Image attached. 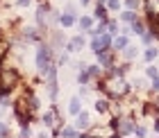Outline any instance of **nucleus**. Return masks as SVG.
<instances>
[{
  "label": "nucleus",
  "mask_w": 159,
  "mask_h": 138,
  "mask_svg": "<svg viewBox=\"0 0 159 138\" xmlns=\"http://www.w3.org/2000/svg\"><path fill=\"white\" fill-rule=\"evenodd\" d=\"M146 75H148V77H152V79H155V77H159V70H157L155 66H150V68L146 70Z\"/></svg>",
  "instance_id": "nucleus-17"
},
{
  "label": "nucleus",
  "mask_w": 159,
  "mask_h": 138,
  "mask_svg": "<svg viewBox=\"0 0 159 138\" xmlns=\"http://www.w3.org/2000/svg\"><path fill=\"white\" fill-rule=\"evenodd\" d=\"M107 27H109V34H116L118 32V25L114 23V20H107Z\"/></svg>",
  "instance_id": "nucleus-18"
},
{
  "label": "nucleus",
  "mask_w": 159,
  "mask_h": 138,
  "mask_svg": "<svg viewBox=\"0 0 159 138\" xmlns=\"http://www.w3.org/2000/svg\"><path fill=\"white\" fill-rule=\"evenodd\" d=\"M82 45H84V39H82V36H75V39H73V41L68 43V50H70V52H73V50L82 48Z\"/></svg>",
  "instance_id": "nucleus-7"
},
{
  "label": "nucleus",
  "mask_w": 159,
  "mask_h": 138,
  "mask_svg": "<svg viewBox=\"0 0 159 138\" xmlns=\"http://www.w3.org/2000/svg\"><path fill=\"white\" fill-rule=\"evenodd\" d=\"M37 68H39L41 75H48L50 68H52V50L48 45H41L37 50Z\"/></svg>",
  "instance_id": "nucleus-1"
},
{
  "label": "nucleus",
  "mask_w": 159,
  "mask_h": 138,
  "mask_svg": "<svg viewBox=\"0 0 159 138\" xmlns=\"http://www.w3.org/2000/svg\"><path fill=\"white\" fill-rule=\"evenodd\" d=\"M59 134H61V136H70V138H75V136H80V129L66 127V129H59Z\"/></svg>",
  "instance_id": "nucleus-10"
},
{
  "label": "nucleus",
  "mask_w": 159,
  "mask_h": 138,
  "mask_svg": "<svg viewBox=\"0 0 159 138\" xmlns=\"http://www.w3.org/2000/svg\"><path fill=\"white\" fill-rule=\"evenodd\" d=\"M86 70H89V75H91V77H100V66H89Z\"/></svg>",
  "instance_id": "nucleus-16"
},
{
  "label": "nucleus",
  "mask_w": 159,
  "mask_h": 138,
  "mask_svg": "<svg viewBox=\"0 0 159 138\" xmlns=\"http://www.w3.org/2000/svg\"><path fill=\"white\" fill-rule=\"evenodd\" d=\"M98 2H105V0H98Z\"/></svg>",
  "instance_id": "nucleus-28"
},
{
  "label": "nucleus",
  "mask_w": 159,
  "mask_h": 138,
  "mask_svg": "<svg viewBox=\"0 0 159 138\" xmlns=\"http://www.w3.org/2000/svg\"><path fill=\"white\" fill-rule=\"evenodd\" d=\"M132 30H134V34H143V23H141L139 18L132 20Z\"/></svg>",
  "instance_id": "nucleus-13"
},
{
  "label": "nucleus",
  "mask_w": 159,
  "mask_h": 138,
  "mask_svg": "<svg viewBox=\"0 0 159 138\" xmlns=\"http://www.w3.org/2000/svg\"><path fill=\"white\" fill-rule=\"evenodd\" d=\"M93 16L100 18V20H107V9H105L102 5H98V7H96V11H93Z\"/></svg>",
  "instance_id": "nucleus-9"
},
{
  "label": "nucleus",
  "mask_w": 159,
  "mask_h": 138,
  "mask_svg": "<svg viewBox=\"0 0 159 138\" xmlns=\"http://www.w3.org/2000/svg\"><path fill=\"white\" fill-rule=\"evenodd\" d=\"M125 5H127V9H136V7H139V0H125Z\"/></svg>",
  "instance_id": "nucleus-20"
},
{
  "label": "nucleus",
  "mask_w": 159,
  "mask_h": 138,
  "mask_svg": "<svg viewBox=\"0 0 159 138\" xmlns=\"http://www.w3.org/2000/svg\"><path fill=\"white\" fill-rule=\"evenodd\" d=\"M155 57H157V50H155V48H150L148 52H146V59H148V61H152Z\"/></svg>",
  "instance_id": "nucleus-19"
},
{
  "label": "nucleus",
  "mask_w": 159,
  "mask_h": 138,
  "mask_svg": "<svg viewBox=\"0 0 159 138\" xmlns=\"http://www.w3.org/2000/svg\"><path fill=\"white\" fill-rule=\"evenodd\" d=\"M18 5H30V0H18Z\"/></svg>",
  "instance_id": "nucleus-26"
},
{
  "label": "nucleus",
  "mask_w": 159,
  "mask_h": 138,
  "mask_svg": "<svg viewBox=\"0 0 159 138\" xmlns=\"http://www.w3.org/2000/svg\"><path fill=\"white\" fill-rule=\"evenodd\" d=\"M134 127H136V122L129 118L118 120V134H134Z\"/></svg>",
  "instance_id": "nucleus-3"
},
{
  "label": "nucleus",
  "mask_w": 159,
  "mask_h": 138,
  "mask_svg": "<svg viewBox=\"0 0 159 138\" xmlns=\"http://www.w3.org/2000/svg\"><path fill=\"white\" fill-rule=\"evenodd\" d=\"M59 20H61V25H64V27H70V25H75V16H73V14H64V16H61Z\"/></svg>",
  "instance_id": "nucleus-6"
},
{
  "label": "nucleus",
  "mask_w": 159,
  "mask_h": 138,
  "mask_svg": "<svg viewBox=\"0 0 159 138\" xmlns=\"http://www.w3.org/2000/svg\"><path fill=\"white\" fill-rule=\"evenodd\" d=\"M75 125H77V129H80V127H82V129H86V127H89V115L80 111V113H77V122H75Z\"/></svg>",
  "instance_id": "nucleus-4"
},
{
  "label": "nucleus",
  "mask_w": 159,
  "mask_h": 138,
  "mask_svg": "<svg viewBox=\"0 0 159 138\" xmlns=\"http://www.w3.org/2000/svg\"><path fill=\"white\" fill-rule=\"evenodd\" d=\"M134 132L139 134V136H146V134H148V129H146V127H134Z\"/></svg>",
  "instance_id": "nucleus-24"
},
{
  "label": "nucleus",
  "mask_w": 159,
  "mask_h": 138,
  "mask_svg": "<svg viewBox=\"0 0 159 138\" xmlns=\"http://www.w3.org/2000/svg\"><path fill=\"white\" fill-rule=\"evenodd\" d=\"M107 5H109V9H118V7H120V0H107Z\"/></svg>",
  "instance_id": "nucleus-21"
},
{
  "label": "nucleus",
  "mask_w": 159,
  "mask_h": 138,
  "mask_svg": "<svg viewBox=\"0 0 159 138\" xmlns=\"http://www.w3.org/2000/svg\"><path fill=\"white\" fill-rule=\"evenodd\" d=\"M43 125H46V127L55 125V109H52V111H46V113H43Z\"/></svg>",
  "instance_id": "nucleus-5"
},
{
  "label": "nucleus",
  "mask_w": 159,
  "mask_h": 138,
  "mask_svg": "<svg viewBox=\"0 0 159 138\" xmlns=\"http://www.w3.org/2000/svg\"><path fill=\"white\" fill-rule=\"evenodd\" d=\"M70 113H73V115L80 113V97H73V100H70Z\"/></svg>",
  "instance_id": "nucleus-14"
},
{
  "label": "nucleus",
  "mask_w": 159,
  "mask_h": 138,
  "mask_svg": "<svg viewBox=\"0 0 159 138\" xmlns=\"http://www.w3.org/2000/svg\"><path fill=\"white\" fill-rule=\"evenodd\" d=\"M91 25H93V20H91L89 16L80 18V27H82V30H86V32H89V30H91Z\"/></svg>",
  "instance_id": "nucleus-11"
},
{
  "label": "nucleus",
  "mask_w": 159,
  "mask_h": 138,
  "mask_svg": "<svg viewBox=\"0 0 159 138\" xmlns=\"http://www.w3.org/2000/svg\"><path fill=\"white\" fill-rule=\"evenodd\" d=\"M96 111L98 113H107L109 111V102H107V100H98L96 102Z\"/></svg>",
  "instance_id": "nucleus-8"
},
{
  "label": "nucleus",
  "mask_w": 159,
  "mask_h": 138,
  "mask_svg": "<svg viewBox=\"0 0 159 138\" xmlns=\"http://www.w3.org/2000/svg\"><path fill=\"white\" fill-rule=\"evenodd\" d=\"M7 134H9V127H7V125H2V122H0V136H7Z\"/></svg>",
  "instance_id": "nucleus-23"
},
{
  "label": "nucleus",
  "mask_w": 159,
  "mask_h": 138,
  "mask_svg": "<svg viewBox=\"0 0 159 138\" xmlns=\"http://www.w3.org/2000/svg\"><path fill=\"white\" fill-rule=\"evenodd\" d=\"M109 48H111V36L107 34V32H105V34H100V36H96V39L91 41V50H93L96 54H100V52H107Z\"/></svg>",
  "instance_id": "nucleus-2"
},
{
  "label": "nucleus",
  "mask_w": 159,
  "mask_h": 138,
  "mask_svg": "<svg viewBox=\"0 0 159 138\" xmlns=\"http://www.w3.org/2000/svg\"><path fill=\"white\" fill-rule=\"evenodd\" d=\"M152 91H159V77L152 79Z\"/></svg>",
  "instance_id": "nucleus-25"
},
{
  "label": "nucleus",
  "mask_w": 159,
  "mask_h": 138,
  "mask_svg": "<svg viewBox=\"0 0 159 138\" xmlns=\"http://www.w3.org/2000/svg\"><path fill=\"white\" fill-rule=\"evenodd\" d=\"M155 129H157V132H159V120H155Z\"/></svg>",
  "instance_id": "nucleus-27"
},
{
  "label": "nucleus",
  "mask_w": 159,
  "mask_h": 138,
  "mask_svg": "<svg viewBox=\"0 0 159 138\" xmlns=\"http://www.w3.org/2000/svg\"><path fill=\"white\" fill-rule=\"evenodd\" d=\"M136 18V14L132 11V9H127V11H123V20H125V23H132V20Z\"/></svg>",
  "instance_id": "nucleus-15"
},
{
  "label": "nucleus",
  "mask_w": 159,
  "mask_h": 138,
  "mask_svg": "<svg viewBox=\"0 0 159 138\" xmlns=\"http://www.w3.org/2000/svg\"><path fill=\"white\" fill-rule=\"evenodd\" d=\"M114 48H116V50H123V48H127V39H125V36H118V39L114 41Z\"/></svg>",
  "instance_id": "nucleus-12"
},
{
  "label": "nucleus",
  "mask_w": 159,
  "mask_h": 138,
  "mask_svg": "<svg viewBox=\"0 0 159 138\" xmlns=\"http://www.w3.org/2000/svg\"><path fill=\"white\" fill-rule=\"evenodd\" d=\"M127 52H125V57L127 59H132V57H136V48H125Z\"/></svg>",
  "instance_id": "nucleus-22"
}]
</instances>
